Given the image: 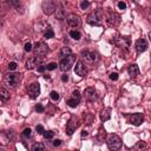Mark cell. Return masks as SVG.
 <instances>
[{
  "label": "cell",
  "instance_id": "obj_1",
  "mask_svg": "<svg viewBox=\"0 0 151 151\" xmlns=\"http://www.w3.org/2000/svg\"><path fill=\"white\" fill-rule=\"evenodd\" d=\"M33 51H34V57L44 58L49 53V46L45 44V42L38 41V42H35V45L33 46Z\"/></svg>",
  "mask_w": 151,
  "mask_h": 151
},
{
  "label": "cell",
  "instance_id": "obj_2",
  "mask_svg": "<svg viewBox=\"0 0 151 151\" xmlns=\"http://www.w3.org/2000/svg\"><path fill=\"white\" fill-rule=\"evenodd\" d=\"M74 61H76V56L74 54H71V56H69L66 58H63L61 61H60V64H59V69L63 72H66V71H69V70L72 69Z\"/></svg>",
  "mask_w": 151,
  "mask_h": 151
},
{
  "label": "cell",
  "instance_id": "obj_3",
  "mask_svg": "<svg viewBox=\"0 0 151 151\" xmlns=\"http://www.w3.org/2000/svg\"><path fill=\"white\" fill-rule=\"evenodd\" d=\"M122 146V141L117 135H110L107 137V148H109L111 151H117L119 150Z\"/></svg>",
  "mask_w": 151,
  "mask_h": 151
},
{
  "label": "cell",
  "instance_id": "obj_4",
  "mask_svg": "<svg viewBox=\"0 0 151 151\" xmlns=\"http://www.w3.org/2000/svg\"><path fill=\"white\" fill-rule=\"evenodd\" d=\"M20 80H21V74L20 73H7L5 76V83L8 86H11V88H13V89H15L19 85Z\"/></svg>",
  "mask_w": 151,
  "mask_h": 151
},
{
  "label": "cell",
  "instance_id": "obj_5",
  "mask_svg": "<svg viewBox=\"0 0 151 151\" xmlns=\"http://www.w3.org/2000/svg\"><path fill=\"white\" fill-rule=\"evenodd\" d=\"M102 20H103L102 11H100V10H97V11L92 12V13L88 17V24H90V25H92V26H100Z\"/></svg>",
  "mask_w": 151,
  "mask_h": 151
},
{
  "label": "cell",
  "instance_id": "obj_6",
  "mask_svg": "<svg viewBox=\"0 0 151 151\" xmlns=\"http://www.w3.org/2000/svg\"><path fill=\"white\" fill-rule=\"evenodd\" d=\"M41 8H42V12L46 15H51L54 11H57V4L53 0H45L41 5Z\"/></svg>",
  "mask_w": 151,
  "mask_h": 151
},
{
  "label": "cell",
  "instance_id": "obj_7",
  "mask_svg": "<svg viewBox=\"0 0 151 151\" xmlns=\"http://www.w3.org/2000/svg\"><path fill=\"white\" fill-rule=\"evenodd\" d=\"M79 125H80V120H79L78 118H76V117H72V118L69 120V123L66 124V129H65L66 134H67L69 136L73 135V132L79 127Z\"/></svg>",
  "mask_w": 151,
  "mask_h": 151
},
{
  "label": "cell",
  "instance_id": "obj_8",
  "mask_svg": "<svg viewBox=\"0 0 151 151\" xmlns=\"http://www.w3.org/2000/svg\"><path fill=\"white\" fill-rule=\"evenodd\" d=\"M81 57H83V59L86 61V63H90V64H92V63H96V61H98V59H99V57H98V54L96 53V52H91V51H81Z\"/></svg>",
  "mask_w": 151,
  "mask_h": 151
},
{
  "label": "cell",
  "instance_id": "obj_9",
  "mask_svg": "<svg viewBox=\"0 0 151 151\" xmlns=\"http://www.w3.org/2000/svg\"><path fill=\"white\" fill-rule=\"evenodd\" d=\"M106 23L109 26H112V27H116L120 24V15L118 13H115V12H111L109 15H107V19H106Z\"/></svg>",
  "mask_w": 151,
  "mask_h": 151
},
{
  "label": "cell",
  "instance_id": "obj_10",
  "mask_svg": "<svg viewBox=\"0 0 151 151\" xmlns=\"http://www.w3.org/2000/svg\"><path fill=\"white\" fill-rule=\"evenodd\" d=\"M116 45H117L118 47L123 49V50H127L129 47H130V45H131L130 37H123V35L118 37V38L116 39Z\"/></svg>",
  "mask_w": 151,
  "mask_h": 151
},
{
  "label": "cell",
  "instance_id": "obj_11",
  "mask_svg": "<svg viewBox=\"0 0 151 151\" xmlns=\"http://www.w3.org/2000/svg\"><path fill=\"white\" fill-rule=\"evenodd\" d=\"M29 96L31 99H35L39 95H40V85L39 83H32L30 86H29Z\"/></svg>",
  "mask_w": 151,
  "mask_h": 151
},
{
  "label": "cell",
  "instance_id": "obj_12",
  "mask_svg": "<svg viewBox=\"0 0 151 151\" xmlns=\"http://www.w3.org/2000/svg\"><path fill=\"white\" fill-rule=\"evenodd\" d=\"M66 20H67V24H69L71 27H79L80 24H81L80 18H79L78 15H76V14H70V15H67Z\"/></svg>",
  "mask_w": 151,
  "mask_h": 151
},
{
  "label": "cell",
  "instance_id": "obj_13",
  "mask_svg": "<svg viewBox=\"0 0 151 151\" xmlns=\"http://www.w3.org/2000/svg\"><path fill=\"white\" fill-rule=\"evenodd\" d=\"M84 97L86 100H89V102H93L97 99V93H96V90L93 88H88V89H85L84 91Z\"/></svg>",
  "mask_w": 151,
  "mask_h": 151
},
{
  "label": "cell",
  "instance_id": "obj_14",
  "mask_svg": "<svg viewBox=\"0 0 151 151\" xmlns=\"http://www.w3.org/2000/svg\"><path fill=\"white\" fill-rule=\"evenodd\" d=\"M135 47H136V51L138 53H143L148 49V41L145 39H138L135 44Z\"/></svg>",
  "mask_w": 151,
  "mask_h": 151
},
{
  "label": "cell",
  "instance_id": "obj_15",
  "mask_svg": "<svg viewBox=\"0 0 151 151\" xmlns=\"http://www.w3.org/2000/svg\"><path fill=\"white\" fill-rule=\"evenodd\" d=\"M74 72H76V74L79 76V77H85V76H86V73H88V70H86V67H85V65H84L83 61H78V63H77V65H76V67H74Z\"/></svg>",
  "mask_w": 151,
  "mask_h": 151
},
{
  "label": "cell",
  "instance_id": "obj_16",
  "mask_svg": "<svg viewBox=\"0 0 151 151\" xmlns=\"http://www.w3.org/2000/svg\"><path fill=\"white\" fill-rule=\"evenodd\" d=\"M143 120H144V117H143L142 113H134V115L130 117V123L134 124V125H136V126L141 125V124L143 123Z\"/></svg>",
  "mask_w": 151,
  "mask_h": 151
},
{
  "label": "cell",
  "instance_id": "obj_17",
  "mask_svg": "<svg viewBox=\"0 0 151 151\" xmlns=\"http://www.w3.org/2000/svg\"><path fill=\"white\" fill-rule=\"evenodd\" d=\"M38 64H39V59L37 57H31L27 59L26 61V69L27 70H32L34 69L35 66H38Z\"/></svg>",
  "mask_w": 151,
  "mask_h": 151
},
{
  "label": "cell",
  "instance_id": "obj_18",
  "mask_svg": "<svg viewBox=\"0 0 151 151\" xmlns=\"http://www.w3.org/2000/svg\"><path fill=\"white\" fill-rule=\"evenodd\" d=\"M127 72H129V76H130L131 78H136L139 74V69H138V66L136 65V64H132V65L129 66Z\"/></svg>",
  "mask_w": 151,
  "mask_h": 151
},
{
  "label": "cell",
  "instance_id": "obj_19",
  "mask_svg": "<svg viewBox=\"0 0 151 151\" xmlns=\"http://www.w3.org/2000/svg\"><path fill=\"white\" fill-rule=\"evenodd\" d=\"M110 117H111V109H110V107H106V109H104V110L100 111V119L103 122L109 120Z\"/></svg>",
  "mask_w": 151,
  "mask_h": 151
},
{
  "label": "cell",
  "instance_id": "obj_20",
  "mask_svg": "<svg viewBox=\"0 0 151 151\" xmlns=\"http://www.w3.org/2000/svg\"><path fill=\"white\" fill-rule=\"evenodd\" d=\"M65 18H66V11H65V8H64V7L57 8V11H56V19L64 20Z\"/></svg>",
  "mask_w": 151,
  "mask_h": 151
},
{
  "label": "cell",
  "instance_id": "obj_21",
  "mask_svg": "<svg viewBox=\"0 0 151 151\" xmlns=\"http://www.w3.org/2000/svg\"><path fill=\"white\" fill-rule=\"evenodd\" d=\"M0 98H1L3 102H7L10 99V93L6 89H4V88L0 89Z\"/></svg>",
  "mask_w": 151,
  "mask_h": 151
},
{
  "label": "cell",
  "instance_id": "obj_22",
  "mask_svg": "<svg viewBox=\"0 0 151 151\" xmlns=\"http://www.w3.org/2000/svg\"><path fill=\"white\" fill-rule=\"evenodd\" d=\"M71 54H72V51H71V49H69V47H63V49L60 50V52H59V56L63 57V58H66V57H69V56H71Z\"/></svg>",
  "mask_w": 151,
  "mask_h": 151
},
{
  "label": "cell",
  "instance_id": "obj_23",
  "mask_svg": "<svg viewBox=\"0 0 151 151\" xmlns=\"http://www.w3.org/2000/svg\"><path fill=\"white\" fill-rule=\"evenodd\" d=\"M135 151H145L146 150V143L145 142H143V141H141V142H138L136 145H135Z\"/></svg>",
  "mask_w": 151,
  "mask_h": 151
},
{
  "label": "cell",
  "instance_id": "obj_24",
  "mask_svg": "<svg viewBox=\"0 0 151 151\" xmlns=\"http://www.w3.org/2000/svg\"><path fill=\"white\" fill-rule=\"evenodd\" d=\"M69 34H70V37H71L72 39H74V40H80V38H81L80 32L77 31V30H71Z\"/></svg>",
  "mask_w": 151,
  "mask_h": 151
},
{
  "label": "cell",
  "instance_id": "obj_25",
  "mask_svg": "<svg viewBox=\"0 0 151 151\" xmlns=\"http://www.w3.org/2000/svg\"><path fill=\"white\" fill-rule=\"evenodd\" d=\"M32 151H45V146L41 143H35L32 146Z\"/></svg>",
  "mask_w": 151,
  "mask_h": 151
},
{
  "label": "cell",
  "instance_id": "obj_26",
  "mask_svg": "<svg viewBox=\"0 0 151 151\" xmlns=\"http://www.w3.org/2000/svg\"><path fill=\"white\" fill-rule=\"evenodd\" d=\"M66 104H67L70 107H77L78 104H79V102H78L76 98H70V99H67Z\"/></svg>",
  "mask_w": 151,
  "mask_h": 151
},
{
  "label": "cell",
  "instance_id": "obj_27",
  "mask_svg": "<svg viewBox=\"0 0 151 151\" xmlns=\"http://www.w3.org/2000/svg\"><path fill=\"white\" fill-rule=\"evenodd\" d=\"M44 37H45L46 39H51V38H53V37H54V32H53V30H52V29H47V30L44 32Z\"/></svg>",
  "mask_w": 151,
  "mask_h": 151
},
{
  "label": "cell",
  "instance_id": "obj_28",
  "mask_svg": "<svg viewBox=\"0 0 151 151\" xmlns=\"http://www.w3.org/2000/svg\"><path fill=\"white\" fill-rule=\"evenodd\" d=\"M50 97H51V99L54 100V102H58V100L60 99V96H59V93H58L57 91H52V92L50 93Z\"/></svg>",
  "mask_w": 151,
  "mask_h": 151
},
{
  "label": "cell",
  "instance_id": "obj_29",
  "mask_svg": "<svg viewBox=\"0 0 151 151\" xmlns=\"http://www.w3.org/2000/svg\"><path fill=\"white\" fill-rule=\"evenodd\" d=\"M42 136H44V138H45V139H52V138H53V136H54V132H53V131H51V130H49V131H45Z\"/></svg>",
  "mask_w": 151,
  "mask_h": 151
},
{
  "label": "cell",
  "instance_id": "obj_30",
  "mask_svg": "<svg viewBox=\"0 0 151 151\" xmlns=\"http://www.w3.org/2000/svg\"><path fill=\"white\" fill-rule=\"evenodd\" d=\"M31 135H32V131H31V129H30V127L25 129V130L23 131V137H25V138H30Z\"/></svg>",
  "mask_w": 151,
  "mask_h": 151
},
{
  "label": "cell",
  "instance_id": "obj_31",
  "mask_svg": "<svg viewBox=\"0 0 151 151\" xmlns=\"http://www.w3.org/2000/svg\"><path fill=\"white\" fill-rule=\"evenodd\" d=\"M17 67H18V64H17L15 61H11V63L8 64V70H10V71H15Z\"/></svg>",
  "mask_w": 151,
  "mask_h": 151
},
{
  "label": "cell",
  "instance_id": "obj_32",
  "mask_svg": "<svg viewBox=\"0 0 151 151\" xmlns=\"http://www.w3.org/2000/svg\"><path fill=\"white\" fill-rule=\"evenodd\" d=\"M57 63H50V64H47L46 65V67H47V70L49 71H53V70H56L57 69Z\"/></svg>",
  "mask_w": 151,
  "mask_h": 151
},
{
  "label": "cell",
  "instance_id": "obj_33",
  "mask_svg": "<svg viewBox=\"0 0 151 151\" xmlns=\"http://www.w3.org/2000/svg\"><path fill=\"white\" fill-rule=\"evenodd\" d=\"M35 130H37V132H38L39 135H44V132H45V130H44V126H42V125H37Z\"/></svg>",
  "mask_w": 151,
  "mask_h": 151
},
{
  "label": "cell",
  "instance_id": "obj_34",
  "mask_svg": "<svg viewBox=\"0 0 151 151\" xmlns=\"http://www.w3.org/2000/svg\"><path fill=\"white\" fill-rule=\"evenodd\" d=\"M89 6H90V3H89V1H86V0H84V1L80 3V8H81V10H86Z\"/></svg>",
  "mask_w": 151,
  "mask_h": 151
},
{
  "label": "cell",
  "instance_id": "obj_35",
  "mask_svg": "<svg viewBox=\"0 0 151 151\" xmlns=\"http://www.w3.org/2000/svg\"><path fill=\"white\" fill-rule=\"evenodd\" d=\"M24 49H25V51H26V52H31V51L33 50V46H32V44H31V42L29 41V42H26V44H25Z\"/></svg>",
  "mask_w": 151,
  "mask_h": 151
},
{
  "label": "cell",
  "instance_id": "obj_36",
  "mask_svg": "<svg viewBox=\"0 0 151 151\" xmlns=\"http://www.w3.org/2000/svg\"><path fill=\"white\" fill-rule=\"evenodd\" d=\"M44 110H45V107L42 106L41 104H38V105H35V111H37V112L41 113V112H44Z\"/></svg>",
  "mask_w": 151,
  "mask_h": 151
},
{
  "label": "cell",
  "instance_id": "obj_37",
  "mask_svg": "<svg viewBox=\"0 0 151 151\" xmlns=\"http://www.w3.org/2000/svg\"><path fill=\"white\" fill-rule=\"evenodd\" d=\"M6 136H7V138H8L10 141H13V139H14V132H13V130H8V131L6 132Z\"/></svg>",
  "mask_w": 151,
  "mask_h": 151
},
{
  "label": "cell",
  "instance_id": "obj_38",
  "mask_svg": "<svg viewBox=\"0 0 151 151\" xmlns=\"http://www.w3.org/2000/svg\"><path fill=\"white\" fill-rule=\"evenodd\" d=\"M46 69H47V67H46V65H42V64H40V65L38 66V69H37V70H38V72H39V73H44Z\"/></svg>",
  "mask_w": 151,
  "mask_h": 151
},
{
  "label": "cell",
  "instance_id": "obj_39",
  "mask_svg": "<svg viewBox=\"0 0 151 151\" xmlns=\"http://www.w3.org/2000/svg\"><path fill=\"white\" fill-rule=\"evenodd\" d=\"M8 4H10V5H12V6H15V7L18 8V11H19V6H20V1H17V0H12V1H8Z\"/></svg>",
  "mask_w": 151,
  "mask_h": 151
},
{
  "label": "cell",
  "instance_id": "obj_40",
  "mask_svg": "<svg viewBox=\"0 0 151 151\" xmlns=\"http://www.w3.org/2000/svg\"><path fill=\"white\" fill-rule=\"evenodd\" d=\"M72 95H73V98H76L78 102H80V93H79L78 90H74V91L72 92Z\"/></svg>",
  "mask_w": 151,
  "mask_h": 151
},
{
  "label": "cell",
  "instance_id": "obj_41",
  "mask_svg": "<svg viewBox=\"0 0 151 151\" xmlns=\"http://www.w3.org/2000/svg\"><path fill=\"white\" fill-rule=\"evenodd\" d=\"M104 137H105V130L100 129V131H99V136H98V141H99V142H102Z\"/></svg>",
  "mask_w": 151,
  "mask_h": 151
},
{
  "label": "cell",
  "instance_id": "obj_42",
  "mask_svg": "<svg viewBox=\"0 0 151 151\" xmlns=\"http://www.w3.org/2000/svg\"><path fill=\"white\" fill-rule=\"evenodd\" d=\"M110 79L113 80V81L118 80V73H117V72H112V73L110 74Z\"/></svg>",
  "mask_w": 151,
  "mask_h": 151
},
{
  "label": "cell",
  "instance_id": "obj_43",
  "mask_svg": "<svg viewBox=\"0 0 151 151\" xmlns=\"http://www.w3.org/2000/svg\"><path fill=\"white\" fill-rule=\"evenodd\" d=\"M118 8L119 10H126V4L124 1H119L118 3Z\"/></svg>",
  "mask_w": 151,
  "mask_h": 151
},
{
  "label": "cell",
  "instance_id": "obj_44",
  "mask_svg": "<svg viewBox=\"0 0 151 151\" xmlns=\"http://www.w3.org/2000/svg\"><path fill=\"white\" fill-rule=\"evenodd\" d=\"M61 81H64V83L69 81V76H67V74H63V76H61Z\"/></svg>",
  "mask_w": 151,
  "mask_h": 151
},
{
  "label": "cell",
  "instance_id": "obj_45",
  "mask_svg": "<svg viewBox=\"0 0 151 151\" xmlns=\"http://www.w3.org/2000/svg\"><path fill=\"white\" fill-rule=\"evenodd\" d=\"M53 145H54V146H60V145H61V141H60V139H56V141L53 142Z\"/></svg>",
  "mask_w": 151,
  "mask_h": 151
},
{
  "label": "cell",
  "instance_id": "obj_46",
  "mask_svg": "<svg viewBox=\"0 0 151 151\" xmlns=\"http://www.w3.org/2000/svg\"><path fill=\"white\" fill-rule=\"evenodd\" d=\"M88 136H89L88 131H85V130H83V131H81V138H84V137H88Z\"/></svg>",
  "mask_w": 151,
  "mask_h": 151
},
{
  "label": "cell",
  "instance_id": "obj_47",
  "mask_svg": "<svg viewBox=\"0 0 151 151\" xmlns=\"http://www.w3.org/2000/svg\"><path fill=\"white\" fill-rule=\"evenodd\" d=\"M149 38H150V40H151V31L149 32Z\"/></svg>",
  "mask_w": 151,
  "mask_h": 151
}]
</instances>
